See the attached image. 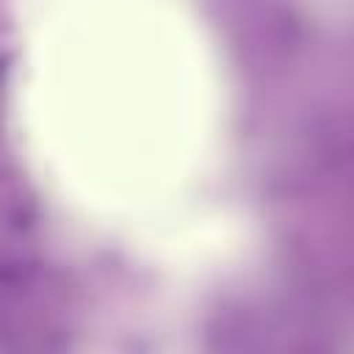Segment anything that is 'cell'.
Returning <instances> with one entry per match:
<instances>
[{
	"label": "cell",
	"instance_id": "1",
	"mask_svg": "<svg viewBox=\"0 0 354 354\" xmlns=\"http://www.w3.org/2000/svg\"><path fill=\"white\" fill-rule=\"evenodd\" d=\"M33 279V266L25 260H0V290H19Z\"/></svg>",
	"mask_w": 354,
	"mask_h": 354
}]
</instances>
